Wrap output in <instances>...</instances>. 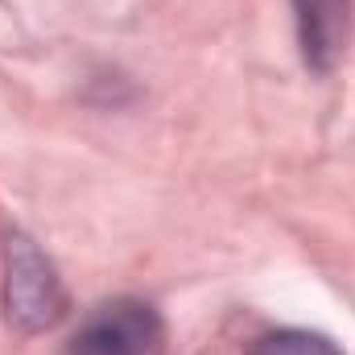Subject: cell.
I'll return each mask as SVG.
<instances>
[{
	"mask_svg": "<svg viewBox=\"0 0 355 355\" xmlns=\"http://www.w3.org/2000/svg\"><path fill=\"white\" fill-rule=\"evenodd\" d=\"M67 355H166V318L141 297L99 302L71 335Z\"/></svg>",
	"mask_w": 355,
	"mask_h": 355,
	"instance_id": "6da1fadb",
	"label": "cell"
},
{
	"mask_svg": "<svg viewBox=\"0 0 355 355\" xmlns=\"http://www.w3.org/2000/svg\"><path fill=\"white\" fill-rule=\"evenodd\" d=\"M4 306H8V322H17L21 331H46L62 318L67 310V293L54 265L42 257V248L25 236V232H8L4 244Z\"/></svg>",
	"mask_w": 355,
	"mask_h": 355,
	"instance_id": "7a4b0ae2",
	"label": "cell"
},
{
	"mask_svg": "<svg viewBox=\"0 0 355 355\" xmlns=\"http://www.w3.org/2000/svg\"><path fill=\"white\" fill-rule=\"evenodd\" d=\"M302 58L314 71H331L352 33V0H293Z\"/></svg>",
	"mask_w": 355,
	"mask_h": 355,
	"instance_id": "3957f363",
	"label": "cell"
},
{
	"mask_svg": "<svg viewBox=\"0 0 355 355\" xmlns=\"http://www.w3.org/2000/svg\"><path fill=\"white\" fill-rule=\"evenodd\" d=\"M248 355H343L318 331H272L252 343Z\"/></svg>",
	"mask_w": 355,
	"mask_h": 355,
	"instance_id": "277c9868",
	"label": "cell"
}]
</instances>
